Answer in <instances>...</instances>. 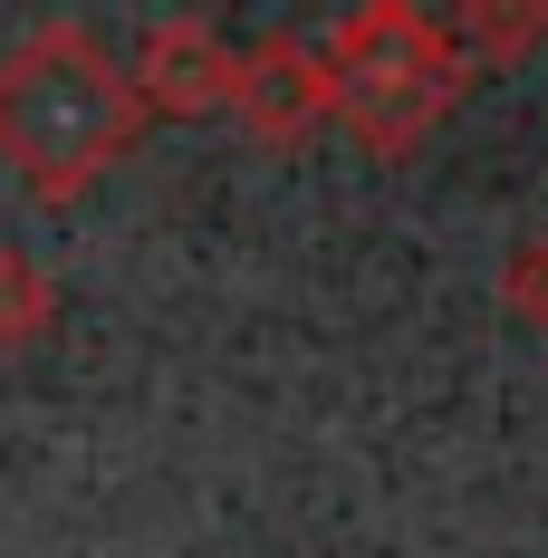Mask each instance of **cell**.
<instances>
[{
  "label": "cell",
  "instance_id": "4",
  "mask_svg": "<svg viewBox=\"0 0 548 558\" xmlns=\"http://www.w3.org/2000/svg\"><path fill=\"white\" fill-rule=\"evenodd\" d=\"M251 125V145H308L318 125H337L328 107V58L308 49V39H260V49H241V68H231V107Z\"/></svg>",
  "mask_w": 548,
  "mask_h": 558
},
{
  "label": "cell",
  "instance_id": "5",
  "mask_svg": "<svg viewBox=\"0 0 548 558\" xmlns=\"http://www.w3.org/2000/svg\"><path fill=\"white\" fill-rule=\"evenodd\" d=\"M442 29H452V49L462 68H529L548 49V0H452L442 10Z\"/></svg>",
  "mask_w": 548,
  "mask_h": 558
},
{
  "label": "cell",
  "instance_id": "7",
  "mask_svg": "<svg viewBox=\"0 0 548 558\" xmlns=\"http://www.w3.org/2000/svg\"><path fill=\"white\" fill-rule=\"evenodd\" d=\"M500 308H510L520 328L548 337V231H529V241L500 260Z\"/></svg>",
  "mask_w": 548,
  "mask_h": 558
},
{
  "label": "cell",
  "instance_id": "6",
  "mask_svg": "<svg viewBox=\"0 0 548 558\" xmlns=\"http://www.w3.org/2000/svg\"><path fill=\"white\" fill-rule=\"evenodd\" d=\"M49 328H58V279L0 241V347H39Z\"/></svg>",
  "mask_w": 548,
  "mask_h": 558
},
{
  "label": "cell",
  "instance_id": "3",
  "mask_svg": "<svg viewBox=\"0 0 548 558\" xmlns=\"http://www.w3.org/2000/svg\"><path fill=\"white\" fill-rule=\"evenodd\" d=\"M231 68H241V49L221 39L212 20H155L145 39H135V58H125V87H135V107H145V125L155 116H173V125H193V116H221L231 107Z\"/></svg>",
  "mask_w": 548,
  "mask_h": 558
},
{
  "label": "cell",
  "instance_id": "1",
  "mask_svg": "<svg viewBox=\"0 0 548 558\" xmlns=\"http://www.w3.org/2000/svg\"><path fill=\"white\" fill-rule=\"evenodd\" d=\"M135 135H145L135 87L77 20H49L0 58V165L39 203H68L97 173H115L135 155Z\"/></svg>",
  "mask_w": 548,
  "mask_h": 558
},
{
  "label": "cell",
  "instance_id": "2",
  "mask_svg": "<svg viewBox=\"0 0 548 558\" xmlns=\"http://www.w3.org/2000/svg\"><path fill=\"white\" fill-rule=\"evenodd\" d=\"M318 58H328L337 125L356 145H376V155H414L442 116L462 107V77H472L452 29L424 0H356Z\"/></svg>",
  "mask_w": 548,
  "mask_h": 558
}]
</instances>
